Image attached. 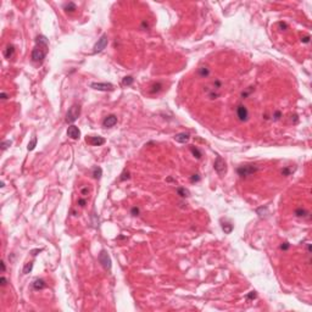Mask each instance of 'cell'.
I'll return each instance as SVG.
<instances>
[{"label": "cell", "mask_w": 312, "mask_h": 312, "mask_svg": "<svg viewBox=\"0 0 312 312\" xmlns=\"http://www.w3.org/2000/svg\"><path fill=\"white\" fill-rule=\"evenodd\" d=\"M49 51V42L47 37L38 35L35 38V47L32 50V60L37 63H42Z\"/></svg>", "instance_id": "cell-1"}, {"label": "cell", "mask_w": 312, "mask_h": 312, "mask_svg": "<svg viewBox=\"0 0 312 312\" xmlns=\"http://www.w3.org/2000/svg\"><path fill=\"white\" fill-rule=\"evenodd\" d=\"M257 171H259V167L256 166V165H252V163H250V165H243V166L238 167V169H237L238 174H239L240 177H243V178H246V177H249V176H252V174L256 173Z\"/></svg>", "instance_id": "cell-2"}, {"label": "cell", "mask_w": 312, "mask_h": 312, "mask_svg": "<svg viewBox=\"0 0 312 312\" xmlns=\"http://www.w3.org/2000/svg\"><path fill=\"white\" fill-rule=\"evenodd\" d=\"M81 115V106L79 105H72V106L68 109V111L66 113V123H73L78 120Z\"/></svg>", "instance_id": "cell-3"}, {"label": "cell", "mask_w": 312, "mask_h": 312, "mask_svg": "<svg viewBox=\"0 0 312 312\" xmlns=\"http://www.w3.org/2000/svg\"><path fill=\"white\" fill-rule=\"evenodd\" d=\"M99 262L101 263L103 267H104L105 269H107V271H110V269H111V267H112L111 259H110L107 251H105V250H101V251H100V254H99Z\"/></svg>", "instance_id": "cell-4"}, {"label": "cell", "mask_w": 312, "mask_h": 312, "mask_svg": "<svg viewBox=\"0 0 312 312\" xmlns=\"http://www.w3.org/2000/svg\"><path fill=\"white\" fill-rule=\"evenodd\" d=\"M213 168H215V171L219 174V176H223V174L227 172L226 162H224V160L221 157V156H217L216 161H215V163H213Z\"/></svg>", "instance_id": "cell-5"}, {"label": "cell", "mask_w": 312, "mask_h": 312, "mask_svg": "<svg viewBox=\"0 0 312 312\" xmlns=\"http://www.w3.org/2000/svg\"><path fill=\"white\" fill-rule=\"evenodd\" d=\"M107 43H109V38H107V34H103L100 37V39H98V42L95 43L94 45V53H100L107 47Z\"/></svg>", "instance_id": "cell-6"}, {"label": "cell", "mask_w": 312, "mask_h": 312, "mask_svg": "<svg viewBox=\"0 0 312 312\" xmlns=\"http://www.w3.org/2000/svg\"><path fill=\"white\" fill-rule=\"evenodd\" d=\"M90 88H93L95 90H100V91H112L115 89V87L111 83H100V82H94V83L90 84Z\"/></svg>", "instance_id": "cell-7"}, {"label": "cell", "mask_w": 312, "mask_h": 312, "mask_svg": "<svg viewBox=\"0 0 312 312\" xmlns=\"http://www.w3.org/2000/svg\"><path fill=\"white\" fill-rule=\"evenodd\" d=\"M237 116L239 118V121H241V122H245L249 120V111H247L246 106L239 105V106L237 107Z\"/></svg>", "instance_id": "cell-8"}, {"label": "cell", "mask_w": 312, "mask_h": 312, "mask_svg": "<svg viewBox=\"0 0 312 312\" xmlns=\"http://www.w3.org/2000/svg\"><path fill=\"white\" fill-rule=\"evenodd\" d=\"M67 135L70 137L71 139H79V137H81V131H79V128H78L77 126L75 125H71L70 127L67 128Z\"/></svg>", "instance_id": "cell-9"}, {"label": "cell", "mask_w": 312, "mask_h": 312, "mask_svg": "<svg viewBox=\"0 0 312 312\" xmlns=\"http://www.w3.org/2000/svg\"><path fill=\"white\" fill-rule=\"evenodd\" d=\"M85 141H87V143H89L90 145H93V146H100V145L105 144V138H103V137H99V135H96V137H87Z\"/></svg>", "instance_id": "cell-10"}, {"label": "cell", "mask_w": 312, "mask_h": 312, "mask_svg": "<svg viewBox=\"0 0 312 312\" xmlns=\"http://www.w3.org/2000/svg\"><path fill=\"white\" fill-rule=\"evenodd\" d=\"M117 123V117L115 116V115H109V116H106L104 118V121H103V127L105 128H111L113 127Z\"/></svg>", "instance_id": "cell-11"}, {"label": "cell", "mask_w": 312, "mask_h": 312, "mask_svg": "<svg viewBox=\"0 0 312 312\" xmlns=\"http://www.w3.org/2000/svg\"><path fill=\"white\" fill-rule=\"evenodd\" d=\"M189 139H190V135L188 134V133H178V134L174 135V140H176L177 143H181V144L188 143Z\"/></svg>", "instance_id": "cell-12"}, {"label": "cell", "mask_w": 312, "mask_h": 312, "mask_svg": "<svg viewBox=\"0 0 312 312\" xmlns=\"http://www.w3.org/2000/svg\"><path fill=\"white\" fill-rule=\"evenodd\" d=\"M162 88H163V85H162L161 82H156V83H154V84L150 85L149 93H150V94H157V93H160V91L162 90Z\"/></svg>", "instance_id": "cell-13"}, {"label": "cell", "mask_w": 312, "mask_h": 312, "mask_svg": "<svg viewBox=\"0 0 312 312\" xmlns=\"http://www.w3.org/2000/svg\"><path fill=\"white\" fill-rule=\"evenodd\" d=\"M13 55H15V47H13V45H11V44L7 45L6 49H5V51H4V56L10 60V59H12Z\"/></svg>", "instance_id": "cell-14"}, {"label": "cell", "mask_w": 312, "mask_h": 312, "mask_svg": "<svg viewBox=\"0 0 312 312\" xmlns=\"http://www.w3.org/2000/svg\"><path fill=\"white\" fill-rule=\"evenodd\" d=\"M32 287H33L34 290H42V289L45 288V282L43 279H35L33 284H32Z\"/></svg>", "instance_id": "cell-15"}, {"label": "cell", "mask_w": 312, "mask_h": 312, "mask_svg": "<svg viewBox=\"0 0 312 312\" xmlns=\"http://www.w3.org/2000/svg\"><path fill=\"white\" fill-rule=\"evenodd\" d=\"M63 10H65V12L67 13H72V12H75L77 10V6H76V4L75 3H67L65 4V6H63Z\"/></svg>", "instance_id": "cell-16"}, {"label": "cell", "mask_w": 312, "mask_h": 312, "mask_svg": "<svg viewBox=\"0 0 312 312\" xmlns=\"http://www.w3.org/2000/svg\"><path fill=\"white\" fill-rule=\"evenodd\" d=\"M177 194L182 196V198H188V196H190V191L188 190L187 188L179 187V188H177Z\"/></svg>", "instance_id": "cell-17"}, {"label": "cell", "mask_w": 312, "mask_h": 312, "mask_svg": "<svg viewBox=\"0 0 312 312\" xmlns=\"http://www.w3.org/2000/svg\"><path fill=\"white\" fill-rule=\"evenodd\" d=\"M256 213L259 215L260 217H267L268 216V207L267 206H262V207H259L256 209Z\"/></svg>", "instance_id": "cell-18"}, {"label": "cell", "mask_w": 312, "mask_h": 312, "mask_svg": "<svg viewBox=\"0 0 312 312\" xmlns=\"http://www.w3.org/2000/svg\"><path fill=\"white\" fill-rule=\"evenodd\" d=\"M198 73H199L200 77L205 78V77H207V76L210 75V68L206 67V66H203V67H200L199 70H198Z\"/></svg>", "instance_id": "cell-19"}, {"label": "cell", "mask_w": 312, "mask_h": 312, "mask_svg": "<svg viewBox=\"0 0 312 312\" xmlns=\"http://www.w3.org/2000/svg\"><path fill=\"white\" fill-rule=\"evenodd\" d=\"M103 176V169L100 168V167H94L93 168V177H94V179H100Z\"/></svg>", "instance_id": "cell-20"}, {"label": "cell", "mask_w": 312, "mask_h": 312, "mask_svg": "<svg viewBox=\"0 0 312 312\" xmlns=\"http://www.w3.org/2000/svg\"><path fill=\"white\" fill-rule=\"evenodd\" d=\"M309 215H310V213L307 212L305 209L299 207V209L295 210V216H296V217H306V216H309Z\"/></svg>", "instance_id": "cell-21"}, {"label": "cell", "mask_w": 312, "mask_h": 312, "mask_svg": "<svg viewBox=\"0 0 312 312\" xmlns=\"http://www.w3.org/2000/svg\"><path fill=\"white\" fill-rule=\"evenodd\" d=\"M190 151H191V154L194 155V157H196V159H201V156H203V154H201V151L198 149V148H195L194 145H191L190 146Z\"/></svg>", "instance_id": "cell-22"}, {"label": "cell", "mask_w": 312, "mask_h": 312, "mask_svg": "<svg viewBox=\"0 0 312 312\" xmlns=\"http://www.w3.org/2000/svg\"><path fill=\"white\" fill-rule=\"evenodd\" d=\"M222 229L226 234H231L233 231V224L232 223H222Z\"/></svg>", "instance_id": "cell-23"}, {"label": "cell", "mask_w": 312, "mask_h": 312, "mask_svg": "<svg viewBox=\"0 0 312 312\" xmlns=\"http://www.w3.org/2000/svg\"><path fill=\"white\" fill-rule=\"evenodd\" d=\"M133 82H134V78H133L132 76H126L122 79V84L123 85H132Z\"/></svg>", "instance_id": "cell-24"}, {"label": "cell", "mask_w": 312, "mask_h": 312, "mask_svg": "<svg viewBox=\"0 0 312 312\" xmlns=\"http://www.w3.org/2000/svg\"><path fill=\"white\" fill-rule=\"evenodd\" d=\"M37 141H38V139H37V137H33V138H32V140H31L29 143H28V146H27V149H28V151L34 150L35 145H37Z\"/></svg>", "instance_id": "cell-25"}, {"label": "cell", "mask_w": 312, "mask_h": 312, "mask_svg": "<svg viewBox=\"0 0 312 312\" xmlns=\"http://www.w3.org/2000/svg\"><path fill=\"white\" fill-rule=\"evenodd\" d=\"M32 269H33V262H27L25 265V267H23V274H28L32 272Z\"/></svg>", "instance_id": "cell-26"}, {"label": "cell", "mask_w": 312, "mask_h": 312, "mask_svg": "<svg viewBox=\"0 0 312 312\" xmlns=\"http://www.w3.org/2000/svg\"><path fill=\"white\" fill-rule=\"evenodd\" d=\"M129 178H131V176H129V171H127V169H126V171H123V173L121 174L120 181H122V182H123V181L129 179Z\"/></svg>", "instance_id": "cell-27"}, {"label": "cell", "mask_w": 312, "mask_h": 312, "mask_svg": "<svg viewBox=\"0 0 312 312\" xmlns=\"http://www.w3.org/2000/svg\"><path fill=\"white\" fill-rule=\"evenodd\" d=\"M293 171H294L293 168H290V167H285V168L282 169V174H283V176H285V177H287V176H290Z\"/></svg>", "instance_id": "cell-28"}, {"label": "cell", "mask_w": 312, "mask_h": 312, "mask_svg": "<svg viewBox=\"0 0 312 312\" xmlns=\"http://www.w3.org/2000/svg\"><path fill=\"white\" fill-rule=\"evenodd\" d=\"M11 144H12L11 140H5V141H3V143H1V150H6Z\"/></svg>", "instance_id": "cell-29"}, {"label": "cell", "mask_w": 312, "mask_h": 312, "mask_svg": "<svg viewBox=\"0 0 312 312\" xmlns=\"http://www.w3.org/2000/svg\"><path fill=\"white\" fill-rule=\"evenodd\" d=\"M281 117H282V112H281V111H276V112L273 113V120H274V121L281 120Z\"/></svg>", "instance_id": "cell-30"}, {"label": "cell", "mask_w": 312, "mask_h": 312, "mask_svg": "<svg viewBox=\"0 0 312 312\" xmlns=\"http://www.w3.org/2000/svg\"><path fill=\"white\" fill-rule=\"evenodd\" d=\"M199 181H200V176H199L198 173H196V174H193V176L190 177V182H191V183H194V182H199Z\"/></svg>", "instance_id": "cell-31"}, {"label": "cell", "mask_w": 312, "mask_h": 312, "mask_svg": "<svg viewBox=\"0 0 312 312\" xmlns=\"http://www.w3.org/2000/svg\"><path fill=\"white\" fill-rule=\"evenodd\" d=\"M252 90H254V88H252V87H250V88H249V89H247V90H245V91H243V93H241V98H246V96H247V95H249V94L251 93V91H252Z\"/></svg>", "instance_id": "cell-32"}, {"label": "cell", "mask_w": 312, "mask_h": 312, "mask_svg": "<svg viewBox=\"0 0 312 312\" xmlns=\"http://www.w3.org/2000/svg\"><path fill=\"white\" fill-rule=\"evenodd\" d=\"M255 297H256V291H250L249 294L246 295V299L247 300H254Z\"/></svg>", "instance_id": "cell-33"}, {"label": "cell", "mask_w": 312, "mask_h": 312, "mask_svg": "<svg viewBox=\"0 0 312 312\" xmlns=\"http://www.w3.org/2000/svg\"><path fill=\"white\" fill-rule=\"evenodd\" d=\"M131 213L133 215V216H138V215H139V209H138V207H135V206H134V207H132V210H131Z\"/></svg>", "instance_id": "cell-34"}, {"label": "cell", "mask_w": 312, "mask_h": 312, "mask_svg": "<svg viewBox=\"0 0 312 312\" xmlns=\"http://www.w3.org/2000/svg\"><path fill=\"white\" fill-rule=\"evenodd\" d=\"M289 247H290V244L285 241V243H283V244L281 245V250H284V251H285V250H288V249H289Z\"/></svg>", "instance_id": "cell-35"}, {"label": "cell", "mask_w": 312, "mask_h": 312, "mask_svg": "<svg viewBox=\"0 0 312 312\" xmlns=\"http://www.w3.org/2000/svg\"><path fill=\"white\" fill-rule=\"evenodd\" d=\"M78 205H79L81 207H84V206L87 205V200L85 199H78Z\"/></svg>", "instance_id": "cell-36"}, {"label": "cell", "mask_w": 312, "mask_h": 312, "mask_svg": "<svg viewBox=\"0 0 312 312\" xmlns=\"http://www.w3.org/2000/svg\"><path fill=\"white\" fill-rule=\"evenodd\" d=\"M81 193H82V195H87L89 193V189H88V187H83V188H81Z\"/></svg>", "instance_id": "cell-37"}, {"label": "cell", "mask_w": 312, "mask_h": 312, "mask_svg": "<svg viewBox=\"0 0 312 312\" xmlns=\"http://www.w3.org/2000/svg\"><path fill=\"white\" fill-rule=\"evenodd\" d=\"M0 284H1L3 287H5L6 284H7V279L5 277H1V278H0Z\"/></svg>", "instance_id": "cell-38"}, {"label": "cell", "mask_w": 312, "mask_h": 312, "mask_svg": "<svg viewBox=\"0 0 312 312\" xmlns=\"http://www.w3.org/2000/svg\"><path fill=\"white\" fill-rule=\"evenodd\" d=\"M301 42H302V43H309V42H310V35L302 37V38H301Z\"/></svg>", "instance_id": "cell-39"}, {"label": "cell", "mask_w": 312, "mask_h": 312, "mask_svg": "<svg viewBox=\"0 0 312 312\" xmlns=\"http://www.w3.org/2000/svg\"><path fill=\"white\" fill-rule=\"evenodd\" d=\"M279 27H281V28H284V29H287V28H288L287 23H284V22H279Z\"/></svg>", "instance_id": "cell-40"}, {"label": "cell", "mask_w": 312, "mask_h": 312, "mask_svg": "<svg viewBox=\"0 0 312 312\" xmlns=\"http://www.w3.org/2000/svg\"><path fill=\"white\" fill-rule=\"evenodd\" d=\"M43 249H37V250H34V251H32V255L33 256H35V255H38V252H40L42 251Z\"/></svg>", "instance_id": "cell-41"}, {"label": "cell", "mask_w": 312, "mask_h": 312, "mask_svg": "<svg viewBox=\"0 0 312 312\" xmlns=\"http://www.w3.org/2000/svg\"><path fill=\"white\" fill-rule=\"evenodd\" d=\"M0 96H1L3 100H6V99H7V94H6V93H1V95H0Z\"/></svg>", "instance_id": "cell-42"}, {"label": "cell", "mask_w": 312, "mask_h": 312, "mask_svg": "<svg viewBox=\"0 0 312 312\" xmlns=\"http://www.w3.org/2000/svg\"><path fill=\"white\" fill-rule=\"evenodd\" d=\"M1 269H3V272H5V269H6V267H5V262H4V261H1Z\"/></svg>", "instance_id": "cell-43"}]
</instances>
